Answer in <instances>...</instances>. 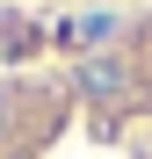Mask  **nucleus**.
<instances>
[{
  "instance_id": "obj_2",
  "label": "nucleus",
  "mask_w": 152,
  "mask_h": 159,
  "mask_svg": "<svg viewBox=\"0 0 152 159\" xmlns=\"http://www.w3.org/2000/svg\"><path fill=\"white\" fill-rule=\"evenodd\" d=\"M0 101H7V94H0Z\"/></svg>"
},
{
  "instance_id": "obj_1",
  "label": "nucleus",
  "mask_w": 152,
  "mask_h": 159,
  "mask_svg": "<svg viewBox=\"0 0 152 159\" xmlns=\"http://www.w3.org/2000/svg\"><path fill=\"white\" fill-rule=\"evenodd\" d=\"M80 87H87L94 101H123V65H116V58H87V65H80Z\"/></svg>"
}]
</instances>
